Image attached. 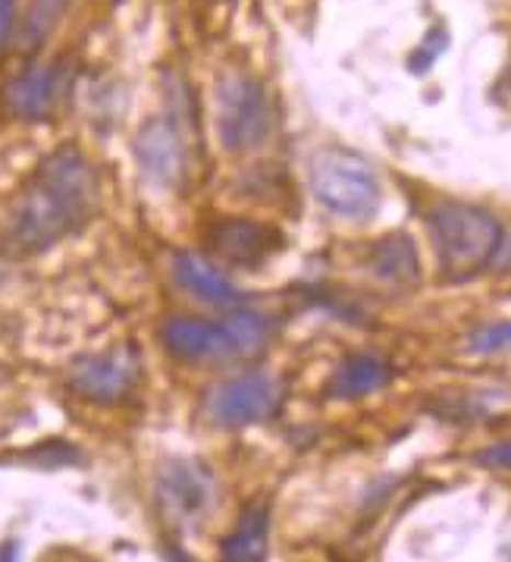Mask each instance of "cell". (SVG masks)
Returning a JSON list of instances; mask_svg holds the SVG:
<instances>
[{
	"instance_id": "cell-8",
	"label": "cell",
	"mask_w": 511,
	"mask_h": 562,
	"mask_svg": "<svg viewBox=\"0 0 511 562\" xmlns=\"http://www.w3.org/2000/svg\"><path fill=\"white\" fill-rule=\"evenodd\" d=\"M138 383V356L133 349H113L79 359L69 371V386L91 403H120Z\"/></svg>"
},
{
	"instance_id": "cell-17",
	"label": "cell",
	"mask_w": 511,
	"mask_h": 562,
	"mask_svg": "<svg viewBox=\"0 0 511 562\" xmlns=\"http://www.w3.org/2000/svg\"><path fill=\"white\" fill-rule=\"evenodd\" d=\"M474 352H511V321L502 324H487L470 337Z\"/></svg>"
},
{
	"instance_id": "cell-18",
	"label": "cell",
	"mask_w": 511,
	"mask_h": 562,
	"mask_svg": "<svg viewBox=\"0 0 511 562\" xmlns=\"http://www.w3.org/2000/svg\"><path fill=\"white\" fill-rule=\"evenodd\" d=\"M445 42H448V35H445V29H433L430 35H427V42L421 45V50H418V57L411 60V69H427L440 54L445 50Z\"/></svg>"
},
{
	"instance_id": "cell-15",
	"label": "cell",
	"mask_w": 511,
	"mask_h": 562,
	"mask_svg": "<svg viewBox=\"0 0 511 562\" xmlns=\"http://www.w3.org/2000/svg\"><path fill=\"white\" fill-rule=\"evenodd\" d=\"M270 547V516L264 506H251L239 518V528L223 540V560L258 562L268 557Z\"/></svg>"
},
{
	"instance_id": "cell-20",
	"label": "cell",
	"mask_w": 511,
	"mask_h": 562,
	"mask_svg": "<svg viewBox=\"0 0 511 562\" xmlns=\"http://www.w3.org/2000/svg\"><path fill=\"white\" fill-rule=\"evenodd\" d=\"M13 7H16V0H0V42L7 38V32L13 25Z\"/></svg>"
},
{
	"instance_id": "cell-9",
	"label": "cell",
	"mask_w": 511,
	"mask_h": 562,
	"mask_svg": "<svg viewBox=\"0 0 511 562\" xmlns=\"http://www.w3.org/2000/svg\"><path fill=\"white\" fill-rule=\"evenodd\" d=\"M135 158L141 164V170L148 173V180H155L157 186H167V189L179 186L185 170H189L185 138L170 116H157V120L141 126V133L135 138Z\"/></svg>"
},
{
	"instance_id": "cell-13",
	"label": "cell",
	"mask_w": 511,
	"mask_h": 562,
	"mask_svg": "<svg viewBox=\"0 0 511 562\" xmlns=\"http://www.w3.org/2000/svg\"><path fill=\"white\" fill-rule=\"evenodd\" d=\"M371 270L374 277L389 283V286H418L421 283V258L418 248L411 243V236L405 233H389L371 248Z\"/></svg>"
},
{
	"instance_id": "cell-11",
	"label": "cell",
	"mask_w": 511,
	"mask_h": 562,
	"mask_svg": "<svg viewBox=\"0 0 511 562\" xmlns=\"http://www.w3.org/2000/svg\"><path fill=\"white\" fill-rule=\"evenodd\" d=\"M173 277L189 295H195L204 305L232 308L239 305V290L217 265H211L198 251H177L173 255Z\"/></svg>"
},
{
	"instance_id": "cell-7",
	"label": "cell",
	"mask_w": 511,
	"mask_h": 562,
	"mask_svg": "<svg viewBox=\"0 0 511 562\" xmlns=\"http://www.w3.org/2000/svg\"><path fill=\"white\" fill-rule=\"evenodd\" d=\"M280 390L268 374H239L211 386L207 415L220 428H248L276 415Z\"/></svg>"
},
{
	"instance_id": "cell-16",
	"label": "cell",
	"mask_w": 511,
	"mask_h": 562,
	"mask_svg": "<svg viewBox=\"0 0 511 562\" xmlns=\"http://www.w3.org/2000/svg\"><path fill=\"white\" fill-rule=\"evenodd\" d=\"M69 0H29V10L23 16V29H20V45L25 50L42 47L54 35V29L60 25L64 13H67Z\"/></svg>"
},
{
	"instance_id": "cell-12",
	"label": "cell",
	"mask_w": 511,
	"mask_h": 562,
	"mask_svg": "<svg viewBox=\"0 0 511 562\" xmlns=\"http://www.w3.org/2000/svg\"><path fill=\"white\" fill-rule=\"evenodd\" d=\"M60 82H64V69L57 64H35L32 69H25L20 79L10 82L7 104L20 120H45L57 104Z\"/></svg>"
},
{
	"instance_id": "cell-4",
	"label": "cell",
	"mask_w": 511,
	"mask_h": 562,
	"mask_svg": "<svg viewBox=\"0 0 511 562\" xmlns=\"http://www.w3.org/2000/svg\"><path fill=\"white\" fill-rule=\"evenodd\" d=\"M311 189L336 217L367 221L379 207V180L367 158L349 148H323L311 158Z\"/></svg>"
},
{
	"instance_id": "cell-5",
	"label": "cell",
	"mask_w": 511,
	"mask_h": 562,
	"mask_svg": "<svg viewBox=\"0 0 511 562\" xmlns=\"http://www.w3.org/2000/svg\"><path fill=\"white\" fill-rule=\"evenodd\" d=\"M273 111L264 82L248 72H232L217 86V133L223 148L248 151L270 135Z\"/></svg>"
},
{
	"instance_id": "cell-10",
	"label": "cell",
	"mask_w": 511,
	"mask_h": 562,
	"mask_svg": "<svg viewBox=\"0 0 511 562\" xmlns=\"http://www.w3.org/2000/svg\"><path fill=\"white\" fill-rule=\"evenodd\" d=\"M280 246V233L254 221H220L211 229V248L236 268H258Z\"/></svg>"
},
{
	"instance_id": "cell-3",
	"label": "cell",
	"mask_w": 511,
	"mask_h": 562,
	"mask_svg": "<svg viewBox=\"0 0 511 562\" xmlns=\"http://www.w3.org/2000/svg\"><path fill=\"white\" fill-rule=\"evenodd\" d=\"M160 339L179 361L248 359L268 346L270 321L258 312H236L226 321L179 315L163 324Z\"/></svg>"
},
{
	"instance_id": "cell-14",
	"label": "cell",
	"mask_w": 511,
	"mask_h": 562,
	"mask_svg": "<svg viewBox=\"0 0 511 562\" xmlns=\"http://www.w3.org/2000/svg\"><path fill=\"white\" fill-rule=\"evenodd\" d=\"M389 381H393V368L383 359H377V356H349L336 368L327 393L333 400H361L367 393L383 390Z\"/></svg>"
},
{
	"instance_id": "cell-19",
	"label": "cell",
	"mask_w": 511,
	"mask_h": 562,
	"mask_svg": "<svg viewBox=\"0 0 511 562\" xmlns=\"http://www.w3.org/2000/svg\"><path fill=\"white\" fill-rule=\"evenodd\" d=\"M477 462L487 469H499V472H511V440L492 443L484 452H477Z\"/></svg>"
},
{
	"instance_id": "cell-6",
	"label": "cell",
	"mask_w": 511,
	"mask_h": 562,
	"mask_svg": "<svg viewBox=\"0 0 511 562\" xmlns=\"http://www.w3.org/2000/svg\"><path fill=\"white\" fill-rule=\"evenodd\" d=\"M217 499L211 469L198 459H170L157 474V503L179 528L198 525Z\"/></svg>"
},
{
	"instance_id": "cell-1",
	"label": "cell",
	"mask_w": 511,
	"mask_h": 562,
	"mask_svg": "<svg viewBox=\"0 0 511 562\" xmlns=\"http://www.w3.org/2000/svg\"><path fill=\"white\" fill-rule=\"evenodd\" d=\"M98 207V177L76 148L47 155L13 214V243L25 251H45L89 224Z\"/></svg>"
},
{
	"instance_id": "cell-2",
	"label": "cell",
	"mask_w": 511,
	"mask_h": 562,
	"mask_svg": "<svg viewBox=\"0 0 511 562\" xmlns=\"http://www.w3.org/2000/svg\"><path fill=\"white\" fill-rule=\"evenodd\" d=\"M427 229L445 283L474 280L492 265L502 248V226L477 204H436L427 217Z\"/></svg>"
}]
</instances>
